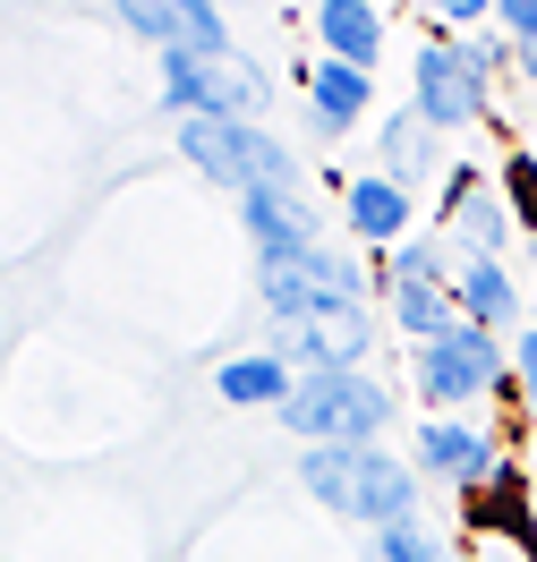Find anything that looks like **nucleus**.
<instances>
[{"instance_id":"1","label":"nucleus","mask_w":537,"mask_h":562,"mask_svg":"<svg viewBox=\"0 0 537 562\" xmlns=\"http://www.w3.org/2000/svg\"><path fill=\"white\" fill-rule=\"evenodd\" d=\"M290 477L307 486V503H324L333 520L367 528V537H384V528H410V520H418V494H427L418 460L384 452V443H367V452H350V443H307Z\"/></svg>"},{"instance_id":"2","label":"nucleus","mask_w":537,"mask_h":562,"mask_svg":"<svg viewBox=\"0 0 537 562\" xmlns=\"http://www.w3.org/2000/svg\"><path fill=\"white\" fill-rule=\"evenodd\" d=\"M376 290H384V273H367L342 239L307 247V256H290V265H256V299H265L273 333H316V324H333V316H367Z\"/></svg>"},{"instance_id":"3","label":"nucleus","mask_w":537,"mask_h":562,"mask_svg":"<svg viewBox=\"0 0 537 562\" xmlns=\"http://www.w3.org/2000/svg\"><path fill=\"white\" fill-rule=\"evenodd\" d=\"M179 154L188 171H205L222 196H256V188H307L290 137H273L265 120H179Z\"/></svg>"},{"instance_id":"4","label":"nucleus","mask_w":537,"mask_h":562,"mask_svg":"<svg viewBox=\"0 0 537 562\" xmlns=\"http://www.w3.org/2000/svg\"><path fill=\"white\" fill-rule=\"evenodd\" d=\"M410 375H418V401L444 409V418L521 392V375H512V341L486 333V324H461V333H444V341H427V350H410Z\"/></svg>"},{"instance_id":"5","label":"nucleus","mask_w":537,"mask_h":562,"mask_svg":"<svg viewBox=\"0 0 537 562\" xmlns=\"http://www.w3.org/2000/svg\"><path fill=\"white\" fill-rule=\"evenodd\" d=\"M154 103H163V120H265L273 111V77L256 69V60H188V52H171V60H154Z\"/></svg>"},{"instance_id":"6","label":"nucleus","mask_w":537,"mask_h":562,"mask_svg":"<svg viewBox=\"0 0 537 562\" xmlns=\"http://www.w3.org/2000/svg\"><path fill=\"white\" fill-rule=\"evenodd\" d=\"M282 426L299 435V452H307V443H350V452H367V443H384V426H393V392L376 384V375H299Z\"/></svg>"},{"instance_id":"7","label":"nucleus","mask_w":537,"mask_h":562,"mask_svg":"<svg viewBox=\"0 0 537 562\" xmlns=\"http://www.w3.org/2000/svg\"><path fill=\"white\" fill-rule=\"evenodd\" d=\"M486 103H495V77L478 69V52H469L461 35L427 26V35H418V60H410V111L427 120L435 137H461V128L486 120Z\"/></svg>"},{"instance_id":"8","label":"nucleus","mask_w":537,"mask_h":562,"mask_svg":"<svg viewBox=\"0 0 537 562\" xmlns=\"http://www.w3.org/2000/svg\"><path fill=\"white\" fill-rule=\"evenodd\" d=\"M111 18H120L137 43H154V60H171V52H188V60H239L231 18L205 9V0H120Z\"/></svg>"},{"instance_id":"9","label":"nucleus","mask_w":537,"mask_h":562,"mask_svg":"<svg viewBox=\"0 0 537 562\" xmlns=\"http://www.w3.org/2000/svg\"><path fill=\"white\" fill-rule=\"evenodd\" d=\"M410 460H418L427 486H461V494L495 486L503 469H512V460H503V435H486V426H469V418H427L410 435Z\"/></svg>"},{"instance_id":"10","label":"nucleus","mask_w":537,"mask_h":562,"mask_svg":"<svg viewBox=\"0 0 537 562\" xmlns=\"http://www.w3.org/2000/svg\"><path fill=\"white\" fill-rule=\"evenodd\" d=\"M435 213H444V239L461 256H512V239H521V213L503 196V179H486V171H452Z\"/></svg>"},{"instance_id":"11","label":"nucleus","mask_w":537,"mask_h":562,"mask_svg":"<svg viewBox=\"0 0 537 562\" xmlns=\"http://www.w3.org/2000/svg\"><path fill=\"white\" fill-rule=\"evenodd\" d=\"M239 231H248L256 265H290V256L324 247V213L307 205V188H256V196H239Z\"/></svg>"},{"instance_id":"12","label":"nucleus","mask_w":537,"mask_h":562,"mask_svg":"<svg viewBox=\"0 0 537 562\" xmlns=\"http://www.w3.org/2000/svg\"><path fill=\"white\" fill-rule=\"evenodd\" d=\"M342 222H350L358 247H384V256H393V247L418 239V196L384 171H350L342 179Z\"/></svg>"},{"instance_id":"13","label":"nucleus","mask_w":537,"mask_h":562,"mask_svg":"<svg viewBox=\"0 0 537 562\" xmlns=\"http://www.w3.org/2000/svg\"><path fill=\"white\" fill-rule=\"evenodd\" d=\"M376 171L401 179L410 196H427V188H452V137H435L418 111L401 103L384 128H376Z\"/></svg>"},{"instance_id":"14","label":"nucleus","mask_w":537,"mask_h":562,"mask_svg":"<svg viewBox=\"0 0 537 562\" xmlns=\"http://www.w3.org/2000/svg\"><path fill=\"white\" fill-rule=\"evenodd\" d=\"M299 94H307V128L316 137H358V120H367V103H376V77L367 69H342V60H307L299 69Z\"/></svg>"},{"instance_id":"15","label":"nucleus","mask_w":537,"mask_h":562,"mask_svg":"<svg viewBox=\"0 0 537 562\" xmlns=\"http://www.w3.org/2000/svg\"><path fill=\"white\" fill-rule=\"evenodd\" d=\"M384 316H393V333L410 341V350H427V341H444V333L469 324L452 281H384Z\"/></svg>"},{"instance_id":"16","label":"nucleus","mask_w":537,"mask_h":562,"mask_svg":"<svg viewBox=\"0 0 537 562\" xmlns=\"http://www.w3.org/2000/svg\"><path fill=\"white\" fill-rule=\"evenodd\" d=\"M384 9L376 0H324L316 9V43H324V60H342V69H367L376 77V60H384Z\"/></svg>"},{"instance_id":"17","label":"nucleus","mask_w":537,"mask_h":562,"mask_svg":"<svg viewBox=\"0 0 537 562\" xmlns=\"http://www.w3.org/2000/svg\"><path fill=\"white\" fill-rule=\"evenodd\" d=\"M452 290H461V316L486 324V333H503V341H512V324L529 316V299H521V281L503 273V256H461Z\"/></svg>"},{"instance_id":"18","label":"nucleus","mask_w":537,"mask_h":562,"mask_svg":"<svg viewBox=\"0 0 537 562\" xmlns=\"http://www.w3.org/2000/svg\"><path fill=\"white\" fill-rule=\"evenodd\" d=\"M214 392L231 401V409H273V418H282L290 392H299V375H290V358H273V350H231L214 367Z\"/></svg>"},{"instance_id":"19","label":"nucleus","mask_w":537,"mask_h":562,"mask_svg":"<svg viewBox=\"0 0 537 562\" xmlns=\"http://www.w3.org/2000/svg\"><path fill=\"white\" fill-rule=\"evenodd\" d=\"M469 528H478V537H512V546H529V554H537L529 477H521V469H503L495 486H478V494H469Z\"/></svg>"},{"instance_id":"20","label":"nucleus","mask_w":537,"mask_h":562,"mask_svg":"<svg viewBox=\"0 0 537 562\" xmlns=\"http://www.w3.org/2000/svg\"><path fill=\"white\" fill-rule=\"evenodd\" d=\"M367 562H452V546L435 537V528H384V537H367Z\"/></svg>"},{"instance_id":"21","label":"nucleus","mask_w":537,"mask_h":562,"mask_svg":"<svg viewBox=\"0 0 537 562\" xmlns=\"http://www.w3.org/2000/svg\"><path fill=\"white\" fill-rule=\"evenodd\" d=\"M495 179H503V196H512V213H521V231L537 239V154H529V145H512Z\"/></svg>"},{"instance_id":"22","label":"nucleus","mask_w":537,"mask_h":562,"mask_svg":"<svg viewBox=\"0 0 537 562\" xmlns=\"http://www.w3.org/2000/svg\"><path fill=\"white\" fill-rule=\"evenodd\" d=\"M512 375H521V409L537 418V333H512Z\"/></svg>"},{"instance_id":"23","label":"nucleus","mask_w":537,"mask_h":562,"mask_svg":"<svg viewBox=\"0 0 537 562\" xmlns=\"http://www.w3.org/2000/svg\"><path fill=\"white\" fill-rule=\"evenodd\" d=\"M495 26L521 43V52H529V43H537V0H503V9H495Z\"/></svg>"},{"instance_id":"24","label":"nucleus","mask_w":537,"mask_h":562,"mask_svg":"<svg viewBox=\"0 0 537 562\" xmlns=\"http://www.w3.org/2000/svg\"><path fill=\"white\" fill-rule=\"evenodd\" d=\"M521 77H529V86H537V43H529V52H521Z\"/></svg>"},{"instance_id":"25","label":"nucleus","mask_w":537,"mask_h":562,"mask_svg":"<svg viewBox=\"0 0 537 562\" xmlns=\"http://www.w3.org/2000/svg\"><path fill=\"white\" fill-rule=\"evenodd\" d=\"M529 333H537V299H529Z\"/></svg>"}]
</instances>
